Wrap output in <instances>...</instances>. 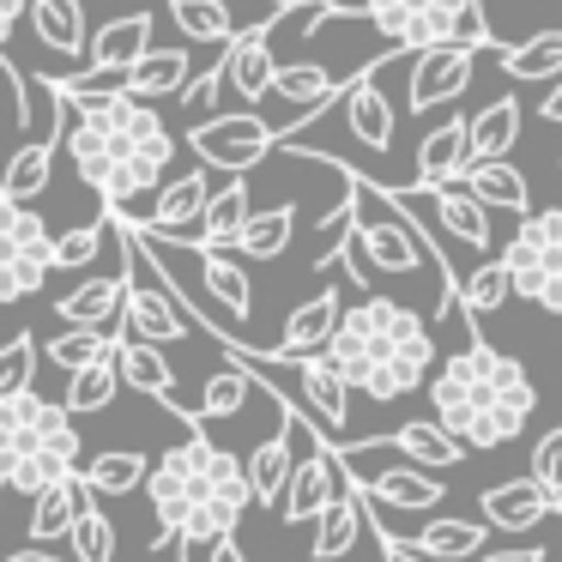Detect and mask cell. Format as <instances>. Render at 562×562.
Returning a JSON list of instances; mask_svg holds the SVG:
<instances>
[{"label":"cell","instance_id":"25","mask_svg":"<svg viewBox=\"0 0 562 562\" xmlns=\"http://www.w3.org/2000/svg\"><path fill=\"white\" fill-rule=\"evenodd\" d=\"M453 182H465L490 212H514V218H526V212H532V188H526V176L514 170L508 158H477V164H465Z\"/></svg>","mask_w":562,"mask_h":562},{"label":"cell","instance_id":"12","mask_svg":"<svg viewBox=\"0 0 562 562\" xmlns=\"http://www.w3.org/2000/svg\"><path fill=\"white\" fill-rule=\"evenodd\" d=\"M291 13V7H272L260 25H248V31H236L231 43H224V91H236L243 103H267V91H272V74H279V61H272V25Z\"/></svg>","mask_w":562,"mask_h":562},{"label":"cell","instance_id":"48","mask_svg":"<svg viewBox=\"0 0 562 562\" xmlns=\"http://www.w3.org/2000/svg\"><path fill=\"white\" fill-rule=\"evenodd\" d=\"M206 562H248V550H243V544H236V532H224V538H218V544H212V550H206Z\"/></svg>","mask_w":562,"mask_h":562},{"label":"cell","instance_id":"39","mask_svg":"<svg viewBox=\"0 0 562 562\" xmlns=\"http://www.w3.org/2000/svg\"><path fill=\"white\" fill-rule=\"evenodd\" d=\"M115 345H122V333H98V327H67L49 339V363L55 369H86V363H103V357H115Z\"/></svg>","mask_w":562,"mask_h":562},{"label":"cell","instance_id":"49","mask_svg":"<svg viewBox=\"0 0 562 562\" xmlns=\"http://www.w3.org/2000/svg\"><path fill=\"white\" fill-rule=\"evenodd\" d=\"M0 562H55L49 544H31V550H13V557H0Z\"/></svg>","mask_w":562,"mask_h":562},{"label":"cell","instance_id":"30","mask_svg":"<svg viewBox=\"0 0 562 562\" xmlns=\"http://www.w3.org/2000/svg\"><path fill=\"white\" fill-rule=\"evenodd\" d=\"M188 79H194V55H188V49H146L134 67H127V91L146 98V103L182 98Z\"/></svg>","mask_w":562,"mask_h":562},{"label":"cell","instance_id":"27","mask_svg":"<svg viewBox=\"0 0 562 562\" xmlns=\"http://www.w3.org/2000/svg\"><path fill=\"white\" fill-rule=\"evenodd\" d=\"M472 164V122H441L436 134L417 146V188H441V182H453V176Z\"/></svg>","mask_w":562,"mask_h":562},{"label":"cell","instance_id":"14","mask_svg":"<svg viewBox=\"0 0 562 562\" xmlns=\"http://www.w3.org/2000/svg\"><path fill=\"white\" fill-rule=\"evenodd\" d=\"M472 55L465 43H436V49H412V86H405V110H436V103H453L465 86H472Z\"/></svg>","mask_w":562,"mask_h":562},{"label":"cell","instance_id":"16","mask_svg":"<svg viewBox=\"0 0 562 562\" xmlns=\"http://www.w3.org/2000/svg\"><path fill=\"white\" fill-rule=\"evenodd\" d=\"M122 308H127V267L122 272H98V279H79L67 296H55V321H67V327L122 333Z\"/></svg>","mask_w":562,"mask_h":562},{"label":"cell","instance_id":"41","mask_svg":"<svg viewBox=\"0 0 562 562\" xmlns=\"http://www.w3.org/2000/svg\"><path fill=\"white\" fill-rule=\"evenodd\" d=\"M67 544H74V562H115V526L110 514H98V502H86L74 520V532H67Z\"/></svg>","mask_w":562,"mask_h":562},{"label":"cell","instance_id":"34","mask_svg":"<svg viewBox=\"0 0 562 562\" xmlns=\"http://www.w3.org/2000/svg\"><path fill=\"white\" fill-rule=\"evenodd\" d=\"M115 393H122V369H115V357H103V363H86L74 369V381H67V412L74 417H91V412H110Z\"/></svg>","mask_w":562,"mask_h":562},{"label":"cell","instance_id":"5","mask_svg":"<svg viewBox=\"0 0 562 562\" xmlns=\"http://www.w3.org/2000/svg\"><path fill=\"white\" fill-rule=\"evenodd\" d=\"M86 465L74 412L43 393H13L0 400V490L37 496L55 477H74Z\"/></svg>","mask_w":562,"mask_h":562},{"label":"cell","instance_id":"11","mask_svg":"<svg viewBox=\"0 0 562 562\" xmlns=\"http://www.w3.org/2000/svg\"><path fill=\"white\" fill-rule=\"evenodd\" d=\"M339 490H345L339 448H333L327 436H308V448L296 453V465H291V484H284V496H279V520L308 526Z\"/></svg>","mask_w":562,"mask_h":562},{"label":"cell","instance_id":"19","mask_svg":"<svg viewBox=\"0 0 562 562\" xmlns=\"http://www.w3.org/2000/svg\"><path fill=\"white\" fill-rule=\"evenodd\" d=\"M363 526H369V496H363V484L345 472V490L315 514V544H308V562H339V557H351V544L363 538Z\"/></svg>","mask_w":562,"mask_h":562},{"label":"cell","instance_id":"9","mask_svg":"<svg viewBox=\"0 0 562 562\" xmlns=\"http://www.w3.org/2000/svg\"><path fill=\"white\" fill-rule=\"evenodd\" d=\"M272 146H279V127H272L267 115H255V110L188 122V151H194L206 170H224V176H248Z\"/></svg>","mask_w":562,"mask_h":562},{"label":"cell","instance_id":"50","mask_svg":"<svg viewBox=\"0 0 562 562\" xmlns=\"http://www.w3.org/2000/svg\"><path fill=\"white\" fill-rule=\"evenodd\" d=\"M284 7H315V0H284Z\"/></svg>","mask_w":562,"mask_h":562},{"label":"cell","instance_id":"4","mask_svg":"<svg viewBox=\"0 0 562 562\" xmlns=\"http://www.w3.org/2000/svg\"><path fill=\"white\" fill-rule=\"evenodd\" d=\"M327 357L351 381V393H369L375 405H393L405 393L429 387V375H436V333H429V321L417 308L363 291V303H351L339 315V327L327 339Z\"/></svg>","mask_w":562,"mask_h":562},{"label":"cell","instance_id":"24","mask_svg":"<svg viewBox=\"0 0 562 562\" xmlns=\"http://www.w3.org/2000/svg\"><path fill=\"white\" fill-rule=\"evenodd\" d=\"M31 31L49 55H79L91 61V31H86V0H31Z\"/></svg>","mask_w":562,"mask_h":562},{"label":"cell","instance_id":"23","mask_svg":"<svg viewBox=\"0 0 562 562\" xmlns=\"http://www.w3.org/2000/svg\"><path fill=\"white\" fill-rule=\"evenodd\" d=\"M387 448H393V453H405L412 465H429V472L465 465V453H472L448 424H441V417H412V424H400V429L387 436Z\"/></svg>","mask_w":562,"mask_h":562},{"label":"cell","instance_id":"10","mask_svg":"<svg viewBox=\"0 0 562 562\" xmlns=\"http://www.w3.org/2000/svg\"><path fill=\"white\" fill-rule=\"evenodd\" d=\"M206 200H212V170L194 164L188 176H176V182H164L158 194H151L139 231L164 236V243H176V248H194L200 243V218H206Z\"/></svg>","mask_w":562,"mask_h":562},{"label":"cell","instance_id":"3","mask_svg":"<svg viewBox=\"0 0 562 562\" xmlns=\"http://www.w3.org/2000/svg\"><path fill=\"white\" fill-rule=\"evenodd\" d=\"M429 405L436 417L465 441L472 453L508 448L538 412V387L526 375L520 357L496 351L490 339H465L453 357H441L436 375H429Z\"/></svg>","mask_w":562,"mask_h":562},{"label":"cell","instance_id":"35","mask_svg":"<svg viewBox=\"0 0 562 562\" xmlns=\"http://www.w3.org/2000/svg\"><path fill=\"white\" fill-rule=\"evenodd\" d=\"M502 74L520 79V86H538V79L562 74V31H538L520 49H502Z\"/></svg>","mask_w":562,"mask_h":562},{"label":"cell","instance_id":"26","mask_svg":"<svg viewBox=\"0 0 562 562\" xmlns=\"http://www.w3.org/2000/svg\"><path fill=\"white\" fill-rule=\"evenodd\" d=\"M86 502H98V496L79 484V472L74 477H55L49 490H37V496H31V544H55V538H67Z\"/></svg>","mask_w":562,"mask_h":562},{"label":"cell","instance_id":"33","mask_svg":"<svg viewBox=\"0 0 562 562\" xmlns=\"http://www.w3.org/2000/svg\"><path fill=\"white\" fill-rule=\"evenodd\" d=\"M146 453H98V460H86L79 465V484L91 490V496H134L139 484H146Z\"/></svg>","mask_w":562,"mask_h":562},{"label":"cell","instance_id":"29","mask_svg":"<svg viewBox=\"0 0 562 562\" xmlns=\"http://www.w3.org/2000/svg\"><path fill=\"white\" fill-rule=\"evenodd\" d=\"M484 538H490L484 520H429L424 532L405 538V550L424 562H472L484 550Z\"/></svg>","mask_w":562,"mask_h":562},{"label":"cell","instance_id":"1","mask_svg":"<svg viewBox=\"0 0 562 562\" xmlns=\"http://www.w3.org/2000/svg\"><path fill=\"white\" fill-rule=\"evenodd\" d=\"M67 158L79 182L103 200V212L139 224V200H151L170 176L176 134L164 127L158 103L134 91H91L67 98Z\"/></svg>","mask_w":562,"mask_h":562},{"label":"cell","instance_id":"38","mask_svg":"<svg viewBox=\"0 0 562 562\" xmlns=\"http://www.w3.org/2000/svg\"><path fill=\"white\" fill-rule=\"evenodd\" d=\"M260 381L248 375L243 363H224V369H212L206 375V387H200V405H194V417L206 424V417H236L248 405V393H255Z\"/></svg>","mask_w":562,"mask_h":562},{"label":"cell","instance_id":"43","mask_svg":"<svg viewBox=\"0 0 562 562\" xmlns=\"http://www.w3.org/2000/svg\"><path fill=\"white\" fill-rule=\"evenodd\" d=\"M37 357H43V345L31 339V333H13V339L0 345V400H13V393H31Z\"/></svg>","mask_w":562,"mask_h":562},{"label":"cell","instance_id":"22","mask_svg":"<svg viewBox=\"0 0 562 562\" xmlns=\"http://www.w3.org/2000/svg\"><path fill=\"white\" fill-rule=\"evenodd\" d=\"M339 315H345L339 291H333V284H327V291H315L308 303L291 308V321H284L272 357H321V351H327V339H333V327H339Z\"/></svg>","mask_w":562,"mask_h":562},{"label":"cell","instance_id":"6","mask_svg":"<svg viewBox=\"0 0 562 562\" xmlns=\"http://www.w3.org/2000/svg\"><path fill=\"white\" fill-rule=\"evenodd\" d=\"M363 19L393 43V49H436V43H465L490 49L484 0H363Z\"/></svg>","mask_w":562,"mask_h":562},{"label":"cell","instance_id":"8","mask_svg":"<svg viewBox=\"0 0 562 562\" xmlns=\"http://www.w3.org/2000/svg\"><path fill=\"white\" fill-rule=\"evenodd\" d=\"M55 272V236L19 200H0V303H25Z\"/></svg>","mask_w":562,"mask_h":562},{"label":"cell","instance_id":"20","mask_svg":"<svg viewBox=\"0 0 562 562\" xmlns=\"http://www.w3.org/2000/svg\"><path fill=\"white\" fill-rule=\"evenodd\" d=\"M296 436H303V417L284 405L279 429H272L255 453H248V490H255L260 508H279L284 484H291V465H296Z\"/></svg>","mask_w":562,"mask_h":562},{"label":"cell","instance_id":"13","mask_svg":"<svg viewBox=\"0 0 562 562\" xmlns=\"http://www.w3.org/2000/svg\"><path fill=\"white\" fill-rule=\"evenodd\" d=\"M333 103H339L345 134H351L363 151L387 158V151H393V98L381 91V67H369V74L345 79V86H339V98H333Z\"/></svg>","mask_w":562,"mask_h":562},{"label":"cell","instance_id":"17","mask_svg":"<svg viewBox=\"0 0 562 562\" xmlns=\"http://www.w3.org/2000/svg\"><path fill=\"white\" fill-rule=\"evenodd\" d=\"M363 484V496L375 508H400V514H429L448 502V484L429 477L424 465H381V472H351Z\"/></svg>","mask_w":562,"mask_h":562},{"label":"cell","instance_id":"31","mask_svg":"<svg viewBox=\"0 0 562 562\" xmlns=\"http://www.w3.org/2000/svg\"><path fill=\"white\" fill-rule=\"evenodd\" d=\"M151 13H122V19H110V25L98 31V37H91V67H134L139 55L151 49Z\"/></svg>","mask_w":562,"mask_h":562},{"label":"cell","instance_id":"42","mask_svg":"<svg viewBox=\"0 0 562 562\" xmlns=\"http://www.w3.org/2000/svg\"><path fill=\"white\" fill-rule=\"evenodd\" d=\"M115 236V218L103 212L98 224H79V231H67V236H55V272H79V267H91L98 260V248Z\"/></svg>","mask_w":562,"mask_h":562},{"label":"cell","instance_id":"7","mask_svg":"<svg viewBox=\"0 0 562 562\" xmlns=\"http://www.w3.org/2000/svg\"><path fill=\"white\" fill-rule=\"evenodd\" d=\"M502 267H508V279H514V296L562 315V206L526 212L520 231L502 248Z\"/></svg>","mask_w":562,"mask_h":562},{"label":"cell","instance_id":"46","mask_svg":"<svg viewBox=\"0 0 562 562\" xmlns=\"http://www.w3.org/2000/svg\"><path fill=\"white\" fill-rule=\"evenodd\" d=\"M31 19V0H0V49L19 37V25Z\"/></svg>","mask_w":562,"mask_h":562},{"label":"cell","instance_id":"2","mask_svg":"<svg viewBox=\"0 0 562 562\" xmlns=\"http://www.w3.org/2000/svg\"><path fill=\"white\" fill-rule=\"evenodd\" d=\"M146 496H151V514H158V538L151 550L164 544H182V557H206L224 532H236L248 508H255V490H248V460L212 448L206 436L176 441L158 465L146 472Z\"/></svg>","mask_w":562,"mask_h":562},{"label":"cell","instance_id":"40","mask_svg":"<svg viewBox=\"0 0 562 562\" xmlns=\"http://www.w3.org/2000/svg\"><path fill=\"white\" fill-rule=\"evenodd\" d=\"M508 296H514V279H508V267H502V255L460 279V308L465 315H490V308H502Z\"/></svg>","mask_w":562,"mask_h":562},{"label":"cell","instance_id":"32","mask_svg":"<svg viewBox=\"0 0 562 562\" xmlns=\"http://www.w3.org/2000/svg\"><path fill=\"white\" fill-rule=\"evenodd\" d=\"M520 98H496L472 115V164L477 158H508L514 139H520Z\"/></svg>","mask_w":562,"mask_h":562},{"label":"cell","instance_id":"36","mask_svg":"<svg viewBox=\"0 0 562 562\" xmlns=\"http://www.w3.org/2000/svg\"><path fill=\"white\" fill-rule=\"evenodd\" d=\"M291 236H296V206H272V212H255L243 224L236 248H243V260H279L291 248Z\"/></svg>","mask_w":562,"mask_h":562},{"label":"cell","instance_id":"21","mask_svg":"<svg viewBox=\"0 0 562 562\" xmlns=\"http://www.w3.org/2000/svg\"><path fill=\"white\" fill-rule=\"evenodd\" d=\"M115 369H122V387L146 393V400L170 405L176 417H188V424H200V417L188 412L182 400H176V369H170V357H164V345H146V339H122V345H115Z\"/></svg>","mask_w":562,"mask_h":562},{"label":"cell","instance_id":"44","mask_svg":"<svg viewBox=\"0 0 562 562\" xmlns=\"http://www.w3.org/2000/svg\"><path fill=\"white\" fill-rule=\"evenodd\" d=\"M218 98H224V61H212L206 74H194L182 86V110H188V122H206L212 110H218Z\"/></svg>","mask_w":562,"mask_h":562},{"label":"cell","instance_id":"47","mask_svg":"<svg viewBox=\"0 0 562 562\" xmlns=\"http://www.w3.org/2000/svg\"><path fill=\"white\" fill-rule=\"evenodd\" d=\"M538 115H544L550 127H562V74L550 79V91H544V103H538Z\"/></svg>","mask_w":562,"mask_h":562},{"label":"cell","instance_id":"37","mask_svg":"<svg viewBox=\"0 0 562 562\" xmlns=\"http://www.w3.org/2000/svg\"><path fill=\"white\" fill-rule=\"evenodd\" d=\"M170 19L188 43H218L224 49V43L236 37V19H231L224 0H170Z\"/></svg>","mask_w":562,"mask_h":562},{"label":"cell","instance_id":"15","mask_svg":"<svg viewBox=\"0 0 562 562\" xmlns=\"http://www.w3.org/2000/svg\"><path fill=\"white\" fill-rule=\"evenodd\" d=\"M67 151V98H61V115H55L49 139H25V146L7 158V170H0V200H19V206H31V200L49 194L55 182V158Z\"/></svg>","mask_w":562,"mask_h":562},{"label":"cell","instance_id":"18","mask_svg":"<svg viewBox=\"0 0 562 562\" xmlns=\"http://www.w3.org/2000/svg\"><path fill=\"white\" fill-rule=\"evenodd\" d=\"M477 514H484V526H496V532H532L538 520L562 514V502L550 496L538 477H514V484H490L484 496H477Z\"/></svg>","mask_w":562,"mask_h":562},{"label":"cell","instance_id":"28","mask_svg":"<svg viewBox=\"0 0 562 562\" xmlns=\"http://www.w3.org/2000/svg\"><path fill=\"white\" fill-rule=\"evenodd\" d=\"M248 176H231L224 188H212L206 200V218H200V243L194 248H236V236H243V224L255 218V206H248Z\"/></svg>","mask_w":562,"mask_h":562},{"label":"cell","instance_id":"45","mask_svg":"<svg viewBox=\"0 0 562 562\" xmlns=\"http://www.w3.org/2000/svg\"><path fill=\"white\" fill-rule=\"evenodd\" d=\"M526 477H538V484H544L550 496L562 502V424L538 436V448H532V472H526Z\"/></svg>","mask_w":562,"mask_h":562}]
</instances>
